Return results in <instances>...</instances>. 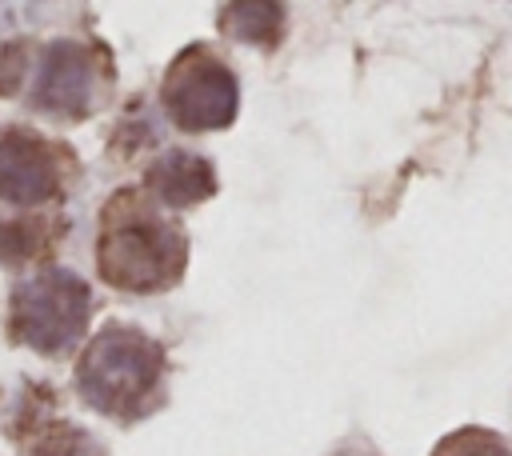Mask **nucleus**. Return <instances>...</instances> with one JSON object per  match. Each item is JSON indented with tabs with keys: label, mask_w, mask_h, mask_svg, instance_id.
Returning <instances> with one entry per match:
<instances>
[{
	"label": "nucleus",
	"mask_w": 512,
	"mask_h": 456,
	"mask_svg": "<svg viewBox=\"0 0 512 456\" xmlns=\"http://www.w3.org/2000/svg\"><path fill=\"white\" fill-rule=\"evenodd\" d=\"M164 108L184 132L224 128L236 116V80L204 48L184 52L164 80Z\"/></svg>",
	"instance_id": "4"
},
{
	"label": "nucleus",
	"mask_w": 512,
	"mask_h": 456,
	"mask_svg": "<svg viewBox=\"0 0 512 456\" xmlns=\"http://www.w3.org/2000/svg\"><path fill=\"white\" fill-rule=\"evenodd\" d=\"M92 88H96V68L88 48L60 40L44 52L40 76H36V104L56 112V116H80L92 104Z\"/></svg>",
	"instance_id": "6"
},
{
	"label": "nucleus",
	"mask_w": 512,
	"mask_h": 456,
	"mask_svg": "<svg viewBox=\"0 0 512 456\" xmlns=\"http://www.w3.org/2000/svg\"><path fill=\"white\" fill-rule=\"evenodd\" d=\"M88 320V284L64 268H48L16 288L12 336L36 352L68 348Z\"/></svg>",
	"instance_id": "3"
},
{
	"label": "nucleus",
	"mask_w": 512,
	"mask_h": 456,
	"mask_svg": "<svg viewBox=\"0 0 512 456\" xmlns=\"http://www.w3.org/2000/svg\"><path fill=\"white\" fill-rule=\"evenodd\" d=\"M184 240L160 216L116 204L108 208L104 236H100V276L128 292H152L180 276Z\"/></svg>",
	"instance_id": "2"
},
{
	"label": "nucleus",
	"mask_w": 512,
	"mask_h": 456,
	"mask_svg": "<svg viewBox=\"0 0 512 456\" xmlns=\"http://www.w3.org/2000/svg\"><path fill=\"white\" fill-rule=\"evenodd\" d=\"M160 368H164V356L156 340H148L136 328L112 324L88 344L76 368V384L92 408L108 416H136L144 400L156 392Z\"/></svg>",
	"instance_id": "1"
},
{
	"label": "nucleus",
	"mask_w": 512,
	"mask_h": 456,
	"mask_svg": "<svg viewBox=\"0 0 512 456\" xmlns=\"http://www.w3.org/2000/svg\"><path fill=\"white\" fill-rule=\"evenodd\" d=\"M340 456H372V452H340Z\"/></svg>",
	"instance_id": "12"
},
{
	"label": "nucleus",
	"mask_w": 512,
	"mask_h": 456,
	"mask_svg": "<svg viewBox=\"0 0 512 456\" xmlns=\"http://www.w3.org/2000/svg\"><path fill=\"white\" fill-rule=\"evenodd\" d=\"M148 188L160 204H172V208H184V204H196L204 196H212L216 180H212V168L208 160L192 156V152H164L152 168H148Z\"/></svg>",
	"instance_id": "7"
},
{
	"label": "nucleus",
	"mask_w": 512,
	"mask_h": 456,
	"mask_svg": "<svg viewBox=\"0 0 512 456\" xmlns=\"http://www.w3.org/2000/svg\"><path fill=\"white\" fill-rule=\"evenodd\" d=\"M432 456H512V448L496 432L464 428V432H452L448 440H440V448Z\"/></svg>",
	"instance_id": "10"
},
{
	"label": "nucleus",
	"mask_w": 512,
	"mask_h": 456,
	"mask_svg": "<svg viewBox=\"0 0 512 456\" xmlns=\"http://www.w3.org/2000/svg\"><path fill=\"white\" fill-rule=\"evenodd\" d=\"M56 188H60L56 152L32 132H8L0 140V200L40 204L56 196Z\"/></svg>",
	"instance_id": "5"
},
{
	"label": "nucleus",
	"mask_w": 512,
	"mask_h": 456,
	"mask_svg": "<svg viewBox=\"0 0 512 456\" xmlns=\"http://www.w3.org/2000/svg\"><path fill=\"white\" fill-rule=\"evenodd\" d=\"M44 228L32 224V220H4L0 216V260L12 264V260H28L36 248H40V236Z\"/></svg>",
	"instance_id": "11"
},
{
	"label": "nucleus",
	"mask_w": 512,
	"mask_h": 456,
	"mask_svg": "<svg viewBox=\"0 0 512 456\" xmlns=\"http://www.w3.org/2000/svg\"><path fill=\"white\" fill-rule=\"evenodd\" d=\"M32 456H100V444L72 424H56L36 440Z\"/></svg>",
	"instance_id": "9"
},
{
	"label": "nucleus",
	"mask_w": 512,
	"mask_h": 456,
	"mask_svg": "<svg viewBox=\"0 0 512 456\" xmlns=\"http://www.w3.org/2000/svg\"><path fill=\"white\" fill-rule=\"evenodd\" d=\"M220 28L240 44H276L284 32V4L280 0H228L220 12Z\"/></svg>",
	"instance_id": "8"
}]
</instances>
